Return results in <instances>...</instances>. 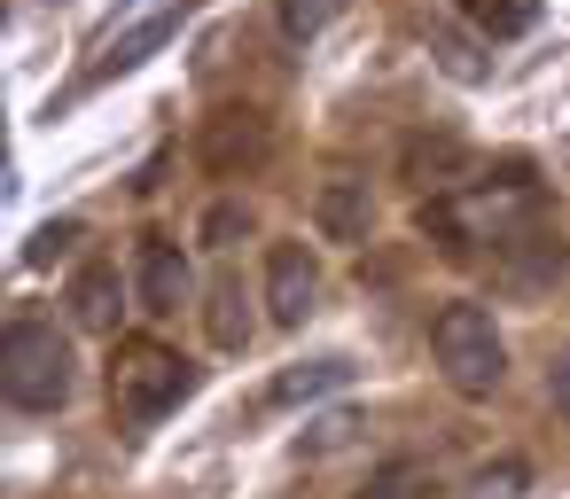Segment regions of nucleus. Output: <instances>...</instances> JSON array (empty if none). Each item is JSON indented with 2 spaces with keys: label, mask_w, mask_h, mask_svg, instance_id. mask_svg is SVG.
<instances>
[{
  "label": "nucleus",
  "mask_w": 570,
  "mask_h": 499,
  "mask_svg": "<svg viewBox=\"0 0 570 499\" xmlns=\"http://www.w3.org/2000/svg\"><path fill=\"white\" fill-rule=\"evenodd\" d=\"M79 234H87L79 219H48V227L24 242V266H56V258H71V242H79Z\"/></svg>",
  "instance_id": "obj_19"
},
{
  "label": "nucleus",
  "mask_w": 570,
  "mask_h": 499,
  "mask_svg": "<svg viewBox=\"0 0 570 499\" xmlns=\"http://www.w3.org/2000/svg\"><path fill=\"white\" fill-rule=\"evenodd\" d=\"M461 17H469V32H484V40H523V32L539 24V0H461Z\"/></svg>",
  "instance_id": "obj_15"
},
{
  "label": "nucleus",
  "mask_w": 570,
  "mask_h": 499,
  "mask_svg": "<svg viewBox=\"0 0 570 499\" xmlns=\"http://www.w3.org/2000/svg\"><path fill=\"white\" fill-rule=\"evenodd\" d=\"M243 234H250V203H243V196H227V203H212V211L196 219V242H204V250H235Z\"/></svg>",
  "instance_id": "obj_16"
},
{
  "label": "nucleus",
  "mask_w": 570,
  "mask_h": 499,
  "mask_svg": "<svg viewBox=\"0 0 570 499\" xmlns=\"http://www.w3.org/2000/svg\"><path fill=\"white\" fill-rule=\"evenodd\" d=\"M554 273H562V234L515 227V234L492 242V281H500L508 297H539V289H554Z\"/></svg>",
  "instance_id": "obj_7"
},
{
  "label": "nucleus",
  "mask_w": 570,
  "mask_h": 499,
  "mask_svg": "<svg viewBox=\"0 0 570 499\" xmlns=\"http://www.w3.org/2000/svg\"><path fill=\"white\" fill-rule=\"evenodd\" d=\"M188 382H196V367H188L180 351L149 343V336H134V343L110 351V413H118L126 429H157V421L188 398Z\"/></svg>",
  "instance_id": "obj_2"
},
{
  "label": "nucleus",
  "mask_w": 570,
  "mask_h": 499,
  "mask_svg": "<svg viewBox=\"0 0 570 499\" xmlns=\"http://www.w3.org/2000/svg\"><path fill=\"white\" fill-rule=\"evenodd\" d=\"M399 172L414 180V188H461L469 180V149L461 141H406V157H399Z\"/></svg>",
  "instance_id": "obj_12"
},
{
  "label": "nucleus",
  "mask_w": 570,
  "mask_h": 499,
  "mask_svg": "<svg viewBox=\"0 0 570 499\" xmlns=\"http://www.w3.org/2000/svg\"><path fill=\"white\" fill-rule=\"evenodd\" d=\"M266 149H274V133H266V110H250V102H227L219 118H204V141H196L204 172H219V180L258 172V164H266Z\"/></svg>",
  "instance_id": "obj_4"
},
{
  "label": "nucleus",
  "mask_w": 570,
  "mask_h": 499,
  "mask_svg": "<svg viewBox=\"0 0 570 499\" xmlns=\"http://www.w3.org/2000/svg\"><path fill=\"white\" fill-rule=\"evenodd\" d=\"M547 398H554V406H562V413H570V351H562V359H554V367H547Z\"/></svg>",
  "instance_id": "obj_21"
},
{
  "label": "nucleus",
  "mask_w": 570,
  "mask_h": 499,
  "mask_svg": "<svg viewBox=\"0 0 570 499\" xmlns=\"http://www.w3.org/2000/svg\"><path fill=\"white\" fill-rule=\"evenodd\" d=\"M173 32H180V9H157L149 24H134L126 40H110V56H102V63L87 71V87H102V79H118V71H141V63H149V56H157V48H165Z\"/></svg>",
  "instance_id": "obj_11"
},
{
  "label": "nucleus",
  "mask_w": 570,
  "mask_h": 499,
  "mask_svg": "<svg viewBox=\"0 0 570 499\" xmlns=\"http://www.w3.org/2000/svg\"><path fill=\"white\" fill-rule=\"evenodd\" d=\"M258 297H266V320H274V328H305L313 305H321V258H313L305 242H274Z\"/></svg>",
  "instance_id": "obj_5"
},
{
  "label": "nucleus",
  "mask_w": 570,
  "mask_h": 499,
  "mask_svg": "<svg viewBox=\"0 0 570 499\" xmlns=\"http://www.w3.org/2000/svg\"><path fill=\"white\" fill-rule=\"evenodd\" d=\"M118 297H126V289H118V266H102V258H95V266H79V273H71V289H63L71 320H79V328H95V336H110V328H118V312H126Z\"/></svg>",
  "instance_id": "obj_10"
},
{
  "label": "nucleus",
  "mask_w": 570,
  "mask_h": 499,
  "mask_svg": "<svg viewBox=\"0 0 570 499\" xmlns=\"http://www.w3.org/2000/svg\"><path fill=\"white\" fill-rule=\"evenodd\" d=\"M523 483H531V468H523L515 452H508V460H484V468L469 476V491H476V499H515Z\"/></svg>",
  "instance_id": "obj_18"
},
{
  "label": "nucleus",
  "mask_w": 570,
  "mask_h": 499,
  "mask_svg": "<svg viewBox=\"0 0 570 499\" xmlns=\"http://www.w3.org/2000/svg\"><path fill=\"white\" fill-rule=\"evenodd\" d=\"M430 351H438V375H445L461 398H492V390L508 382V343H500L492 312L469 305V297H453V305L430 320Z\"/></svg>",
  "instance_id": "obj_3"
},
{
  "label": "nucleus",
  "mask_w": 570,
  "mask_h": 499,
  "mask_svg": "<svg viewBox=\"0 0 570 499\" xmlns=\"http://www.w3.org/2000/svg\"><path fill=\"white\" fill-rule=\"evenodd\" d=\"M352 437H360V421H352V413H328V421H321V429H313L297 452H313V460H321V452H344Z\"/></svg>",
  "instance_id": "obj_20"
},
{
  "label": "nucleus",
  "mask_w": 570,
  "mask_h": 499,
  "mask_svg": "<svg viewBox=\"0 0 570 499\" xmlns=\"http://www.w3.org/2000/svg\"><path fill=\"white\" fill-rule=\"evenodd\" d=\"M360 499H438V468H430V460H414V452H399V460L367 468Z\"/></svg>",
  "instance_id": "obj_14"
},
{
  "label": "nucleus",
  "mask_w": 570,
  "mask_h": 499,
  "mask_svg": "<svg viewBox=\"0 0 570 499\" xmlns=\"http://www.w3.org/2000/svg\"><path fill=\"white\" fill-rule=\"evenodd\" d=\"M204 328H212V343H219V351H243V343H250V328H258V320H250V297H243V281H235V273H219V281H212Z\"/></svg>",
  "instance_id": "obj_13"
},
{
  "label": "nucleus",
  "mask_w": 570,
  "mask_h": 499,
  "mask_svg": "<svg viewBox=\"0 0 570 499\" xmlns=\"http://www.w3.org/2000/svg\"><path fill=\"white\" fill-rule=\"evenodd\" d=\"M360 382V359L352 351H321V359H297V367H282L274 375V406H313V398H336V390H352Z\"/></svg>",
  "instance_id": "obj_9"
},
{
  "label": "nucleus",
  "mask_w": 570,
  "mask_h": 499,
  "mask_svg": "<svg viewBox=\"0 0 570 499\" xmlns=\"http://www.w3.org/2000/svg\"><path fill=\"white\" fill-rule=\"evenodd\" d=\"M274 17H282L289 40H321V32L344 17V0H274Z\"/></svg>",
  "instance_id": "obj_17"
},
{
  "label": "nucleus",
  "mask_w": 570,
  "mask_h": 499,
  "mask_svg": "<svg viewBox=\"0 0 570 499\" xmlns=\"http://www.w3.org/2000/svg\"><path fill=\"white\" fill-rule=\"evenodd\" d=\"M0 390H9L17 413H63L79 390L71 336L56 320H9L0 328Z\"/></svg>",
  "instance_id": "obj_1"
},
{
  "label": "nucleus",
  "mask_w": 570,
  "mask_h": 499,
  "mask_svg": "<svg viewBox=\"0 0 570 499\" xmlns=\"http://www.w3.org/2000/svg\"><path fill=\"white\" fill-rule=\"evenodd\" d=\"M313 227H321V242H367V227H375V196H367V180H321V196H313Z\"/></svg>",
  "instance_id": "obj_8"
},
{
  "label": "nucleus",
  "mask_w": 570,
  "mask_h": 499,
  "mask_svg": "<svg viewBox=\"0 0 570 499\" xmlns=\"http://www.w3.org/2000/svg\"><path fill=\"white\" fill-rule=\"evenodd\" d=\"M188 297H196V266H188V250L165 242V234H149V242L134 250V305H141L149 320H173Z\"/></svg>",
  "instance_id": "obj_6"
}]
</instances>
